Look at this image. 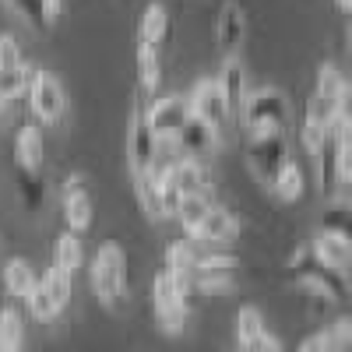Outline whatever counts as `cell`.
Masks as SVG:
<instances>
[{"label":"cell","instance_id":"cell-1","mask_svg":"<svg viewBox=\"0 0 352 352\" xmlns=\"http://www.w3.org/2000/svg\"><path fill=\"white\" fill-rule=\"evenodd\" d=\"M289 278L307 285L314 296H324L331 303H345L352 296V282L345 272L331 268L328 261H320L314 254V247H300L296 254L289 257Z\"/></svg>","mask_w":352,"mask_h":352},{"label":"cell","instance_id":"cell-2","mask_svg":"<svg viewBox=\"0 0 352 352\" xmlns=\"http://www.w3.org/2000/svg\"><path fill=\"white\" fill-rule=\"evenodd\" d=\"M240 120L247 127V134H264V131H285L289 124V102L278 88H257L247 92L243 106H240Z\"/></svg>","mask_w":352,"mask_h":352},{"label":"cell","instance_id":"cell-3","mask_svg":"<svg viewBox=\"0 0 352 352\" xmlns=\"http://www.w3.org/2000/svg\"><path fill=\"white\" fill-rule=\"evenodd\" d=\"M127 285V254L120 243H102L92 257V289L109 307Z\"/></svg>","mask_w":352,"mask_h":352},{"label":"cell","instance_id":"cell-4","mask_svg":"<svg viewBox=\"0 0 352 352\" xmlns=\"http://www.w3.org/2000/svg\"><path fill=\"white\" fill-rule=\"evenodd\" d=\"M247 162L254 169V176L272 187L278 169L289 162V138L285 131H264V134H250V148H247Z\"/></svg>","mask_w":352,"mask_h":352},{"label":"cell","instance_id":"cell-5","mask_svg":"<svg viewBox=\"0 0 352 352\" xmlns=\"http://www.w3.org/2000/svg\"><path fill=\"white\" fill-rule=\"evenodd\" d=\"M25 96H28V109H32V116H36V120H43V124H56L64 116V109H67L64 85L56 81L50 71H43V67L32 71Z\"/></svg>","mask_w":352,"mask_h":352},{"label":"cell","instance_id":"cell-6","mask_svg":"<svg viewBox=\"0 0 352 352\" xmlns=\"http://www.w3.org/2000/svg\"><path fill=\"white\" fill-rule=\"evenodd\" d=\"M190 99L187 96H162L148 106V113H144V120H148L152 134L162 141V144H173L176 134L184 131V124L190 120Z\"/></svg>","mask_w":352,"mask_h":352},{"label":"cell","instance_id":"cell-7","mask_svg":"<svg viewBox=\"0 0 352 352\" xmlns=\"http://www.w3.org/2000/svg\"><path fill=\"white\" fill-rule=\"evenodd\" d=\"M187 99H190V113L201 116L204 124H212L219 134L232 124V109H229V102H226V96H222V88H219L215 78H201L190 88Z\"/></svg>","mask_w":352,"mask_h":352},{"label":"cell","instance_id":"cell-8","mask_svg":"<svg viewBox=\"0 0 352 352\" xmlns=\"http://www.w3.org/2000/svg\"><path fill=\"white\" fill-rule=\"evenodd\" d=\"M152 300H155V314H159V324H162V331H169V335H180L184 331V324H187V310H190V303L180 296V292L173 289V282H169V275H166V268L155 275V282H152Z\"/></svg>","mask_w":352,"mask_h":352},{"label":"cell","instance_id":"cell-9","mask_svg":"<svg viewBox=\"0 0 352 352\" xmlns=\"http://www.w3.org/2000/svg\"><path fill=\"white\" fill-rule=\"evenodd\" d=\"M159 152H162V141L152 134L148 120H144V116H134L131 131H127V162H131V173H148L155 166Z\"/></svg>","mask_w":352,"mask_h":352},{"label":"cell","instance_id":"cell-10","mask_svg":"<svg viewBox=\"0 0 352 352\" xmlns=\"http://www.w3.org/2000/svg\"><path fill=\"white\" fill-rule=\"evenodd\" d=\"M194 240H201V243H215V247H222V243H232L240 236V222H236V215L232 212H226V208H212L204 212V219L197 222V229L190 232Z\"/></svg>","mask_w":352,"mask_h":352},{"label":"cell","instance_id":"cell-11","mask_svg":"<svg viewBox=\"0 0 352 352\" xmlns=\"http://www.w3.org/2000/svg\"><path fill=\"white\" fill-rule=\"evenodd\" d=\"M176 148H180V155H190V159H201V155H212L215 144H219V131L212 124H204L201 116H190V120L184 124V131L176 134Z\"/></svg>","mask_w":352,"mask_h":352},{"label":"cell","instance_id":"cell-12","mask_svg":"<svg viewBox=\"0 0 352 352\" xmlns=\"http://www.w3.org/2000/svg\"><path fill=\"white\" fill-rule=\"evenodd\" d=\"M64 219H67V229H74L78 236L92 226V197L81 187V176H67L64 184Z\"/></svg>","mask_w":352,"mask_h":352},{"label":"cell","instance_id":"cell-13","mask_svg":"<svg viewBox=\"0 0 352 352\" xmlns=\"http://www.w3.org/2000/svg\"><path fill=\"white\" fill-rule=\"evenodd\" d=\"M232 272H236V261L232 257H197L194 264V289L201 292H219L232 285Z\"/></svg>","mask_w":352,"mask_h":352},{"label":"cell","instance_id":"cell-14","mask_svg":"<svg viewBox=\"0 0 352 352\" xmlns=\"http://www.w3.org/2000/svg\"><path fill=\"white\" fill-rule=\"evenodd\" d=\"M243 36H247V18H243L240 4L226 0L222 11H219V21H215V43H219L222 56H232V53H236L240 43H243Z\"/></svg>","mask_w":352,"mask_h":352},{"label":"cell","instance_id":"cell-15","mask_svg":"<svg viewBox=\"0 0 352 352\" xmlns=\"http://www.w3.org/2000/svg\"><path fill=\"white\" fill-rule=\"evenodd\" d=\"M215 81H219V88H222V96H226L232 116H236L240 106H243V99H247V92H250V88H247V71H243V64L236 60V53L222 60V71H219Z\"/></svg>","mask_w":352,"mask_h":352},{"label":"cell","instance_id":"cell-16","mask_svg":"<svg viewBox=\"0 0 352 352\" xmlns=\"http://www.w3.org/2000/svg\"><path fill=\"white\" fill-rule=\"evenodd\" d=\"M314 254L320 257V261H328L331 268H338V272H352V243L345 240V236H338V232H328V229H317V236H314Z\"/></svg>","mask_w":352,"mask_h":352},{"label":"cell","instance_id":"cell-17","mask_svg":"<svg viewBox=\"0 0 352 352\" xmlns=\"http://www.w3.org/2000/svg\"><path fill=\"white\" fill-rule=\"evenodd\" d=\"M169 176L176 180L184 194H208V176L201 169V159H190V155H180L176 162H169Z\"/></svg>","mask_w":352,"mask_h":352},{"label":"cell","instance_id":"cell-18","mask_svg":"<svg viewBox=\"0 0 352 352\" xmlns=\"http://www.w3.org/2000/svg\"><path fill=\"white\" fill-rule=\"evenodd\" d=\"M14 155H18V166H25V169H43V155H46V144H43V134H39V127H32V124H25L21 131H18V138H14Z\"/></svg>","mask_w":352,"mask_h":352},{"label":"cell","instance_id":"cell-19","mask_svg":"<svg viewBox=\"0 0 352 352\" xmlns=\"http://www.w3.org/2000/svg\"><path fill=\"white\" fill-rule=\"evenodd\" d=\"M39 285L46 289V296H50L53 310L64 314L67 303H71V292H74V275L64 272V268H56V264H50L46 275H39Z\"/></svg>","mask_w":352,"mask_h":352},{"label":"cell","instance_id":"cell-20","mask_svg":"<svg viewBox=\"0 0 352 352\" xmlns=\"http://www.w3.org/2000/svg\"><path fill=\"white\" fill-rule=\"evenodd\" d=\"M134 194H138V204H141V212L148 215L152 222L166 219L162 212V194H159V180H155V173H134Z\"/></svg>","mask_w":352,"mask_h":352},{"label":"cell","instance_id":"cell-21","mask_svg":"<svg viewBox=\"0 0 352 352\" xmlns=\"http://www.w3.org/2000/svg\"><path fill=\"white\" fill-rule=\"evenodd\" d=\"M166 28H169V14L162 4H148L141 14V25H138V46H152L159 50L162 36H166Z\"/></svg>","mask_w":352,"mask_h":352},{"label":"cell","instance_id":"cell-22","mask_svg":"<svg viewBox=\"0 0 352 352\" xmlns=\"http://www.w3.org/2000/svg\"><path fill=\"white\" fill-rule=\"evenodd\" d=\"M81 261H85V250H81V240H78V232L67 229L60 232V236L53 240V264L56 268H64V272H78L81 268Z\"/></svg>","mask_w":352,"mask_h":352},{"label":"cell","instance_id":"cell-23","mask_svg":"<svg viewBox=\"0 0 352 352\" xmlns=\"http://www.w3.org/2000/svg\"><path fill=\"white\" fill-rule=\"evenodd\" d=\"M32 285H36V272H32V264H28L25 257H11V261L4 264V289L11 292V296L25 300L28 292H32Z\"/></svg>","mask_w":352,"mask_h":352},{"label":"cell","instance_id":"cell-24","mask_svg":"<svg viewBox=\"0 0 352 352\" xmlns=\"http://www.w3.org/2000/svg\"><path fill=\"white\" fill-rule=\"evenodd\" d=\"M303 187H307L303 166H300V162H292V159H289V162L278 169L275 184H272V190H275L282 201H300V197H303Z\"/></svg>","mask_w":352,"mask_h":352},{"label":"cell","instance_id":"cell-25","mask_svg":"<svg viewBox=\"0 0 352 352\" xmlns=\"http://www.w3.org/2000/svg\"><path fill=\"white\" fill-rule=\"evenodd\" d=\"M208 208H212V194H184L180 197V204H176V222L184 226L187 236L197 229V222L204 219Z\"/></svg>","mask_w":352,"mask_h":352},{"label":"cell","instance_id":"cell-26","mask_svg":"<svg viewBox=\"0 0 352 352\" xmlns=\"http://www.w3.org/2000/svg\"><path fill=\"white\" fill-rule=\"evenodd\" d=\"M345 78H342V71L335 67V64H320L317 67V85H314V92L320 96V99H328L335 109H338V102H342V96H345Z\"/></svg>","mask_w":352,"mask_h":352},{"label":"cell","instance_id":"cell-27","mask_svg":"<svg viewBox=\"0 0 352 352\" xmlns=\"http://www.w3.org/2000/svg\"><path fill=\"white\" fill-rule=\"evenodd\" d=\"M264 331H268V328H264L261 310L257 307H240V314H236V342L243 349H257V342H261Z\"/></svg>","mask_w":352,"mask_h":352},{"label":"cell","instance_id":"cell-28","mask_svg":"<svg viewBox=\"0 0 352 352\" xmlns=\"http://www.w3.org/2000/svg\"><path fill=\"white\" fill-rule=\"evenodd\" d=\"M25 342V317L14 307H0V349L14 352Z\"/></svg>","mask_w":352,"mask_h":352},{"label":"cell","instance_id":"cell-29","mask_svg":"<svg viewBox=\"0 0 352 352\" xmlns=\"http://www.w3.org/2000/svg\"><path fill=\"white\" fill-rule=\"evenodd\" d=\"M162 81V71H159V50L152 46H138V85L144 92H155Z\"/></svg>","mask_w":352,"mask_h":352},{"label":"cell","instance_id":"cell-30","mask_svg":"<svg viewBox=\"0 0 352 352\" xmlns=\"http://www.w3.org/2000/svg\"><path fill=\"white\" fill-rule=\"evenodd\" d=\"M197 243H194V236L190 240H173L169 247H166V268L169 272H194V264H197Z\"/></svg>","mask_w":352,"mask_h":352},{"label":"cell","instance_id":"cell-31","mask_svg":"<svg viewBox=\"0 0 352 352\" xmlns=\"http://www.w3.org/2000/svg\"><path fill=\"white\" fill-rule=\"evenodd\" d=\"M36 67L28 64H18V67H0V99H18L25 88H28V78H32Z\"/></svg>","mask_w":352,"mask_h":352},{"label":"cell","instance_id":"cell-32","mask_svg":"<svg viewBox=\"0 0 352 352\" xmlns=\"http://www.w3.org/2000/svg\"><path fill=\"white\" fill-rule=\"evenodd\" d=\"M18 190H21V201H25V208H39L43 204V184H39V176H36V169H25V166H18Z\"/></svg>","mask_w":352,"mask_h":352},{"label":"cell","instance_id":"cell-33","mask_svg":"<svg viewBox=\"0 0 352 352\" xmlns=\"http://www.w3.org/2000/svg\"><path fill=\"white\" fill-rule=\"evenodd\" d=\"M331 134L338 141L352 134V88H345V96L338 102V113H335V120H331Z\"/></svg>","mask_w":352,"mask_h":352},{"label":"cell","instance_id":"cell-34","mask_svg":"<svg viewBox=\"0 0 352 352\" xmlns=\"http://www.w3.org/2000/svg\"><path fill=\"white\" fill-rule=\"evenodd\" d=\"M328 335V349H349L352 345V317H338L335 324L324 328Z\"/></svg>","mask_w":352,"mask_h":352},{"label":"cell","instance_id":"cell-35","mask_svg":"<svg viewBox=\"0 0 352 352\" xmlns=\"http://www.w3.org/2000/svg\"><path fill=\"white\" fill-rule=\"evenodd\" d=\"M335 169H338V180L352 184V134L338 141V148H335Z\"/></svg>","mask_w":352,"mask_h":352},{"label":"cell","instance_id":"cell-36","mask_svg":"<svg viewBox=\"0 0 352 352\" xmlns=\"http://www.w3.org/2000/svg\"><path fill=\"white\" fill-rule=\"evenodd\" d=\"M8 4L32 25H43L46 28V18H43V0H8Z\"/></svg>","mask_w":352,"mask_h":352},{"label":"cell","instance_id":"cell-37","mask_svg":"<svg viewBox=\"0 0 352 352\" xmlns=\"http://www.w3.org/2000/svg\"><path fill=\"white\" fill-rule=\"evenodd\" d=\"M18 64H25L21 50H18V39L14 36H0V67H18Z\"/></svg>","mask_w":352,"mask_h":352},{"label":"cell","instance_id":"cell-38","mask_svg":"<svg viewBox=\"0 0 352 352\" xmlns=\"http://www.w3.org/2000/svg\"><path fill=\"white\" fill-rule=\"evenodd\" d=\"M300 349H303V352H317V349H328V335H324V331H317V335L303 338V342H300Z\"/></svg>","mask_w":352,"mask_h":352},{"label":"cell","instance_id":"cell-39","mask_svg":"<svg viewBox=\"0 0 352 352\" xmlns=\"http://www.w3.org/2000/svg\"><path fill=\"white\" fill-rule=\"evenodd\" d=\"M60 8H64V0H43V18H46V25H53L56 18H60Z\"/></svg>","mask_w":352,"mask_h":352},{"label":"cell","instance_id":"cell-40","mask_svg":"<svg viewBox=\"0 0 352 352\" xmlns=\"http://www.w3.org/2000/svg\"><path fill=\"white\" fill-rule=\"evenodd\" d=\"M261 349H272V352H275V349H282V342H278L275 335L264 331V335H261V342H257V352H261Z\"/></svg>","mask_w":352,"mask_h":352},{"label":"cell","instance_id":"cell-41","mask_svg":"<svg viewBox=\"0 0 352 352\" xmlns=\"http://www.w3.org/2000/svg\"><path fill=\"white\" fill-rule=\"evenodd\" d=\"M335 4H338L342 11H352V0H335Z\"/></svg>","mask_w":352,"mask_h":352},{"label":"cell","instance_id":"cell-42","mask_svg":"<svg viewBox=\"0 0 352 352\" xmlns=\"http://www.w3.org/2000/svg\"><path fill=\"white\" fill-rule=\"evenodd\" d=\"M349 53H352V21H349Z\"/></svg>","mask_w":352,"mask_h":352},{"label":"cell","instance_id":"cell-43","mask_svg":"<svg viewBox=\"0 0 352 352\" xmlns=\"http://www.w3.org/2000/svg\"><path fill=\"white\" fill-rule=\"evenodd\" d=\"M0 109H4V99H0Z\"/></svg>","mask_w":352,"mask_h":352}]
</instances>
